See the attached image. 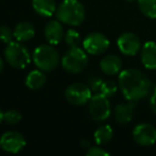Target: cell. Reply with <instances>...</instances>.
Masks as SVG:
<instances>
[{
	"label": "cell",
	"instance_id": "obj_18",
	"mask_svg": "<svg viewBox=\"0 0 156 156\" xmlns=\"http://www.w3.org/2000/svg\"><path fill=\"white\" fill-rule=\"evenodd\" d=\"M47 82V77L41 70H33L26 77V86L30 90H39Z\"/></svg>",
	"mask_w": 156,
	"mask_h": 156
},
{
	"label": "cell",
	"instance_id": "obj_31",
	"mask_svg": "<svg viewBox=\"0 0 156 156\" xmlns=\"http://www.w3.org/2000/svg\"><path fill=\"white\" fill-rule=\"evenodd\" d=\"M126 1H129V2H132V1H134V0H126Z\"/></svg>",
	"mask_w": 156,
	"mask_h": 156
},
{
	"label": "cell",
	"instance_id": "obj_5",
	"mask_svg": "<svg viewBox=\"0 0 156 156\" xmlns=\"http://www.w3.org/2000/svg\"><path fill=\"white\" fill-rule=\"evenodd\" d=\"M88 64V57L85 51L78 47H70L62 58V67L70 74H79L86 69Z\"/></svg>",
	"mask_w": 156,
	"mask_h": 156
},
{
	"label": "cell",
	"instance_id": "obj_6",
	"mask_svg": "<svg viewBox=\"0 0 156 156\" xmlns=\"http://www.w3.org/2000/svg\"><path fill=\"white\" fill-rule=\"evenodd\" d=\"M88 111L91 119L96 122H103L107 120L112 112L108 97L102 93H94L89 101Z\"/></svg>",
	"mask_w": 156,
	"mask_h": 156
},
{
	"label": "cell",
	"instance_id": "obj_13",
	"mask_svg": "<svg viewBox=\"0 0 156 156\" xmlns=\"http://www.w3.org/2000/svg\"><path fill=\"white\" fill-rule=\"evenodd\" d=\"M44 34H45V39L47 40V42L51 45H58L65 36L63 26L58 19V21L52 19L48 21L45 26Z\"/></svg>",
	"mask_w": 156,
	"mask_h": 156
},
{
	"label": "cell",
	"instance_id": "obj_21",
	"mask_svg": "<svg viewBox=\"0 0 156 156\" xmlns=\"http://www.w3.org/2000/svg\"><path fill=\"white\" fill-rule=\"evenodd\" d=\"M64 41L69 47H78L81 43V36L76 30L68 29L64 36Z\"/></svg>",
	"mask_w": 156,
	"mask_h": 156
},
{
	"label": "cell",
	"instance_id": "obj_27",
	"mask_svg": "<svg viewBox=\"0 0 156 156\" xmlns=\"http://www.w3.org/2000/svg\"><path fill=\"white\" fill-rule=\"evenodd\" d=\"M150 107L152 109V111L156 115V87L152 90L150 97Z\"/></svg>",
	"mask_w": 156,
	"mask_h": 156
},
{
	"label": "cell",
	"instance_id": "obj_26",
	"mask_svg": "<svg viewBox=\"0 0 156 156\" xmlns=\"http://www.w3.org/2000/svg\"><path fill=\"white\" fill-rule=\"evenodd\" d=\"M103 80L100 77H97V76H94V77L89 78L88 80V87L90 88L91 92L94 93H99L100 92V88L101 85H102Z\"/></svg>",
	"mask_w": 156,
	"mask_h": 156
},
{
	"label": "cell",
	"instance_id": "obj_7",
	"mask_svg": "<svg viewBox=\"0 0 156 156\" xmlns=\"http://www.w3.org/2000/svg\"><path fill=\"white\" fill-rule=\"evenodd\" d=\"M93 92L88 85L76 82L68 86L65 90V97L73 106H83L89 103Z\"/></svg>",
	"mask_w": 156,
	"mask_h": 156
},
{
	"label": "cell",
	"instance_id": "obj_20",
	"mask_svg": "<svg viewBox=\"0 0 156 156\" xmlns=\"http://www.w3.org/2000/svg\"><path fill=\"white\" fill-rule=\"evenodd\" d=\"M140 11L149 18H156V0H138Z\"/></svg>",
	"mask_w": 156,
	"mask_h": 156
},
{
	"label": "cell",
	"instance_id": "obj_16",
	"mask_svg": "<svg viewBox=\"0 0 156 156\" xmlns=\"http://www.w3.org/2000/svg\"><path fill=\"white\" fill-rule=\"evenodd\" d=\"M14 38L18 42H28L35 36V28L29 21H20L14 28Z\"/></svg>",
	"mask_w": 156,
	"mask_h": 156
},
{
	"label": "cell",
	"instance_id": "obj_15",
	"mask_svg": "<svg viewBox=\"0 0 156 156\" xmlns=\"http://www.w3.org/2000/svg\"><path fill=\"white\" fill-rule=\"evenodd\" d=\"M140 59L144 67L148 70H156V43L147 42L141 48Z\"/></svg>",
	"mask_w": 156,
	"mask_h": 156
},
{
	"label": "cell",
	"instance_id": "obj_1",
	"mask_svg": "<svg viewBox=\"0 0 156 156\" xmlns=\"http://www.w3.org/2000/svg\"><path fill=\"white\" fill-rule=\"evenodd\" d=\"M118 86L127 101L144 100L152 90V82L148 76L137 69H126L119 73Z\"/></svg>",
	"mask_w": 156,
	"mask_h": 156
},
{
	"label": "cell",
	"instance_id": "obj_30",
	"mask_svg": "<svg viewBox=\"0 0 156 156\" xmlns=\"http://www.w3.org/2000/svg\"><path fill=\"white\" fill-rule=\"evenodd\" d=\"M4 67V63H3V60H2L1 58H0V73L2 72V70H3Z\"/></svg>",
	"mask_w": 156,
	"mask_h": 156
},
{
	"label": "cell",
	"instance_id": "obj_12",
	"mask_svg": "<svg viewBox=\"0 0 156 156\" xmlns=\"http://www.w3.org/2000/svg\"><path fill=\"white\" fill-rule=\"evenodd\" d=\"M136 110V102L134 101H127L126 103L118 104L114 109V117L116 122L121 125H125L131 122L134 118Z\"/></svg>",
	"mask_w": 156,
	"mask_h": 156
},
{
	"label": "cell",
	"instance_id": "obj_22",
	"mask_svg": "<svg viewBox=\"0 0 156 156\" xmlns=\"http://www.w3.org/2000/svg\"><path fill=\"white\" fill-rule=\"evenodd\" d=\"M119 86L113 80H104L101 85L100 88V92L99 93H102L103 95L107 96V97H112L116 94Z\"/></svg>",
	"mask_w": 156,
	"mask_h": 156
},
{
	"label": "cell",
	"instance_id": "obj_10",
	"mask_svg": "<svg viewBox=\"0 0 156 156\" xmlns=\"http://www.w3.org/2000/svg\"><path fill=\"white\" fill-rule=\"evenodd\" d=\"M133 139L139 146H149L156 142V128L150 123H141L134 127Z\"/></svg>",
	"mask_w": 156,
	"mask_h": 156
},
{
	"label": "cell",
	"instance_id": "obj_2",
	"mask_svg": "<svg viewBox=\"0 0 156 156\" xmlns=\"http://www.w3.org/2000/svg\"><path fill=\"white\" fill-rule=\"evenodd\" d=\"M56 18L68 26H80L85 19V8L79 0H64L56 9Z\"/></svg>",
	"mask_w": 156,
	"mask_h": 156
},
{
	"label": "cell",
	"instance_id": "obj_25",
	"mask_svg": "<svg viewBox=\"0 0 156 156\" xmlns=\"http://www.w3.org/2000/svg\"><path fill=\"white\" fill-rule=\"evenodd\" d=\"M86 155L87 156H109L111 154L98 144L97 146H89L87 149Z\"/></svg>",
	"mask_w": 156,
	"mask_h": 156
},
{
	"label": "cell",
	"instance_id": "obj_3",
	"mask_svg": "<svg viewBox=\"0 0 156 156\" xmlns=\"http://www.w3.org/2000/svg\"><path fill=\"white\" fill-rule=\"evenodd\" d=\"M32 59L37 69L43 72H52L60 63L58 51L51 44H43L37 46L32 55Z\"/></svg>",
	"mask_w": 156,
	"mask_h": 156
},
{
	"label": "cell",
	"instance_id": "obj_19",
	"mask_svg": "<svg viewBox=\"0 0 156 156\" xmlns=\"http://www.w3.org/2000/svg\"><path fill=\"white\" fill-rule=\"evenodd\" d=\"M114 137V131L111 125H102L94 134V141L99 146L107 144Z\"/></svg>",
	"mask_w": 156,
	"mask_h": 156
},
{
	"label": "cell",
	"instance_id": "obj_24",
	"mask_svg": "<svg viewBox=\"0 0 156 156\" xmlns=\"http://www.w3.org/2000/svg\"><path fill=\"white\" fill-rule=\"evenodd\" d=\"M13 38H14V32H12L10 27H8V26H1L0 27V41L2 43H11Z\"/></svg>",
	"mask_w": 156,
	"mask_h": 156
},
{
	"label": "cell",
	"instance_id": "obj_14",
	"mask_svg": "<svg viewBox=\"0 0 156 156\" xmlns=\"http://www.w3.org/2000/svg\"><path fill=\"white\" fill-rule=\"evenodd\" d=\"M101 71L107 76H113L119 74L122 69L121 59L116 55H107L100 62Z\"/></svg>",
	"mask_w": 156,
	"mask_h": 156
},
{
	"label": "cell",
	"instance_id": "obj_23",
	"mask_svg": "<svg viewBox=\"0 0 156 156\" xmlns=\"http://www.w3.org/2000/svg\"><path fill=\"white\" fill-rule=\"evenodd\" d=\"M21 118H23L21 117V113L18 110H16V109H10V110L4 112V121L8 124H17V123H19L21 121Z\"/></svg>",
	"mask_w": 156,
	"mask_h": 156
},
{
	"label": "cell",
	"instance_id": "obj_28",
	"mask_svg": "<svg viewBox=\"0 0 156 156\" xmlns=\"http://www.w3.org/2000/svg\"><path fill=\"white\" fill-rule=\"evenodd\" d=\"M81 146H82V148L84 149H88L89 146H90V144H89V141L86 139H83L82 141H81Z\"/></svg>",
	"mask_w": 156,
	"mask_h": 156
},
{
	"label": "cell",
	"instance_id": "obj_8",
	"mask_svg": "<svg viewBox=\"0 0 156 156\" xmlns=\"http://www.w3.org/2000/svg\"><path fill=\"white\" fill-rule=\"evenodd\" d=\"M108 47V39L100 32H91L83 41V48L90 55H101L106 51Z\"/></svg>",
	"mask_w": 156,
	"mask_h": 156
},
{
	"label": "cell",
	"instance_id": "obj_29",
	"mask_svg": "<svg viewBox=\"0 0 156 156\" xmlns=\"http://www.w3.org/2000/svg\"><path fill=\"white\" fill-rule=\"evenodd\" d=\"M4 121V112L0 109V124Z\"/></svg>",
	"mask_w": 156,
	"mask_h": 156
},
{
	"label": "cell",
	"instance_id": "obj_9",
	"mask_svg": "<svg viewBox=\"0 0 156 156\" xmlns=\"http://www.w3.org/2000/svg\"><path fill=\"white\" fill-rule=\"evenodd\" d=\"M0 146L5 152L16 154L26 146V139L18 131H6L0 137Z\"/></svg>",
	"mask_w": 156,
	"mask_h": 156
},
{
	"label": "cell",
	"instance_id": "obj_4",
	"mask_svg": "<svg viewBox=\"0 0 156 156\" xmlns=\"http://www.w3.org/2000/svg\"><path fill=\"white\" fill-rule=\"evenodd\" d=\"M4 58L9 65L14 69L23 70L31 62V55L28 48L20 42H11L4 48Z\"/></svg>",
	"mask_w": 156,
	"mask_h": 156
},
{
	"label": "cell",
	"instance_id": "obj_11",
	"mask_svg": "<svg viewBox=\"0 0 156 156\" xmlns=\"http://www.w3.org/2000/svg\"><path fill=\"white\" fill-rule=\"evenodd\" d=\"M117 45L124 56H136L141 47L139 38L132 32L122 33L117 40Z\"/></svg>",
	"mask_w": 156,
	"mask_h": 156
},
{
	"label": "cell",
	"instance_id": "obj_17",
	"mask_svg": "<svg viewBox=\"0 0 156 156\" xmlns=\"http://www.w3.org/2000/svg\"><path fill=\"white\" fill-rule=\"evenodd\" d=\"M32 8L38 15L50 17L56 12L55 0H32Z\"/></svg>",
	"mask_w": 156,
	"mask_h": 156
}]
</instances>
